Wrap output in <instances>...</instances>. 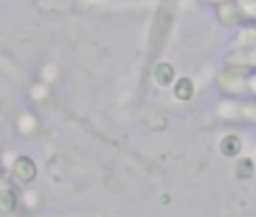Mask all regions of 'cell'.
<instances>
[{"mask_svg": "<svg viewBox=\"0 0 256 217\" xmlns=\"http://www.w3.org/2000/svg\"><path fill=\"white\" fill-rule=\"evenodd\" d=\"M172 9H174V0H166L161 5V11H159V18H156V25H154V45L161 36H166L168 32V25L172 20Z\"/></svg>", "mask_w": 256, "mask_h": 217, "instance_id": "6da1fadb", "label": "cell"}, {"mask_svg": "<svg viewBox=\"0 0 256 217\" xmlns=\"http://www.w3.org/2000/svg\"><path fill=\"white\" fill-rule=\"evenodd\" d=\"M14 177L20 179L23 184H30V181L36 177V165L32 163V159H28V156H20V159H16V163H14Z\"/></svg>", "mask_w": 256, "mask_h": 217, "instance_id": "7a4b0ae2", "label": "cell"}, {"mask_svg": "<svg viewBox=\"0 0 256 217\" xmlns=\"http://www.w3.org/2000/svg\"><path fill=\"white\" fill-rule=\"evenodd\" d=\"M154 77H156V82H159L161 86L170 84V82H172V77H174L172 66H170V63H159V66L154 68Z\"/></svg>", "mask_w": 256, "mask_h": 217, "instance_id": "3957f363", "label": "cell"}, {"mask_svg": "<svg viewBox=\"0 0 256 217\" xmlns=\"http://www.w3.org/2000/svg\"><path fill=\"white\" fill-rule=\"evenodd\" d=\"M174 95H177V100H190L193 97V82L190 79H179L177 86H174Z\"/></svg>", "mask_w": 256, "mask_h": 217, "instance_id": "277c9868", "label": "cell"}, {"mask_svg": "<svg viewBox=\"0 0 256 217\" xmlns=\"http://www.w3.org/2000/svg\"><path fill=\"white\" fill-rule=\"evenodd\" d=\"M220 150H222L224 156H236L238 150H240V140H238L236 136H227V138L222 140V145H220Z\"/></svg>", "mask_w": 256, "mask_h": 217, "instance_id": "5b68a950", "label": "cell"}, {"mask_svg": "<svg viewBox=\"0 0 256 217\" xmlns=\"http://www.w3.org/2000/svg\"><path fill=\"white\" fill-rule=\"evenodd\" d=\"M14 206H16L14 193H12V190H2V193H0V211L10 213V211H14Z\"/></svg>", "mask_w": 256, "mask_h": 217, "instance_id": "8992f818", "label": "cell"}, {"mask_svg": "<svg viewBox=\"0 0 256 217\" xmlns=\"http://www.w3.org/2000/svg\"><path fill=\"white\" fill-rule=\"evenodd\" d=\"M238 177L240 179L252 177V161H240V163H238Z\"/></svg>", "mask_w": 256, "mask_h": 217, "instance_id": "52a82bcc", "label": "cell"}]
</instances>
